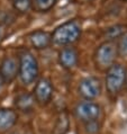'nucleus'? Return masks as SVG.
Listing matches in <instances>:
<instances>
[{
    "label": "nucleus",
    "instance_id": "18",
    "mask_svg": "<svg viewBox=\"0 0 127 134\" xmlns=\"http://www.w3.org/2000/svg\"><path fill=\"white\" fill-rule=\"evenodd\" d=\"M98 125H97V122H89L87 123V131L90 133H96L98 132Z\"/></svg>",
    "mask_w": 127,
    "mask_h": 134
},
{
    "label": "nucleus",
    "instance_id": "6",
    "mask_svg": "<svg viewBox=\"0 0 127 134\" xmlns=\"http://www.w3.org/2000/svg\"><path fill=\"white\" fill-rule=\"evenodd\" d=\"M79 92L82 97L88 100L95 99L101 92V82L98 78L95 77L84 78L79 85Z\"/></svg>",
    "mask_w": 127,
    "mask_h": 134
},
{
    "label": "nucleus",
    "instance_id": "14",
    "mask_svg": "<svg viewBox=\"0 0 127 134\" xmlns=\"http://www.w3.org/2000/svg\"><path fill=\"white\" fill-rule=\"evenodd\" d=\"M116 50H117V55L122 58H127V33H124L118 37Z\"/></svg>",
    "mask_w": 127,
    "mask_h": 134
},
{
    "label": "nucleus",
    "instance_id": "17",
    "mask_svg": "<svg viewBox=\"0 0 127 134\" xmlns=\"http://www.w3.org/2000/svg\"><path fill=\"white\" fill-rule=\"evenodd\" d=\"M123 26H120V25H116V26H113V27H110V28H108L107 29V32H106V35H107V37L109 38L110 41L111 40H114V38H116V37H118L120 36L122 34H124L123 33Z\"/></svg>",
    "mask_w": 127,
    "mask_h": 134
},
{
    "label": "nucleus",
    "instance_id": "11",
    "mask_svg": "<svg viewBox=\"0 0 127 134\" xmlns=\"http://www.w3.org/2000/svg\"><path fill=\"white\" fill-rule=\"evenodd\" d=\"M17 122V114L15 110L1 108L0 109V132H6L11 129Z\"/></svg>",
    "mask_w": 127,
    "mask_h": 134
},
{
    "label": "nucleus",
    "instance_id": "15",
    "mask_svg": "<svg viewBox=\"0 0 127 134\" xmlns=\"http://www.w3.org/2000/svg\"><path fill=\"white\" fill-rule=\"evenodd\" d=\"M13 6L16 12L25 14L32 7V0H13Z\"/></svg>",
    "mask_w": 127,
    "mask_h": 134
},
{
    "label": "nucleus",
    "instance_id": "12",
    "mask_svg": "<svg viewBox=\"0 0 127 134\" xmlns=\"http://www.w3.org/2000/svg\"><path fill=\"white\" fill-rule=\"evenodd\" d=\"M35 104V99L32 95L29 94H20L19 96H17L16 100H15V105L19 110L21 111H29L33 109V106Z\"/></svg>",
    "mask_w": 127,
    "mask_h": 134
},
{
    "label": "nucleus",
    "instance_id": "1",
    "mask_svg": "<svg viewBox=\"0 0 127 134\" xmlns=\"http://www.w3.org/2000/svg\"><path fill=\"white\" fill-rule=\"evenodd\" d=\"M81 35V24L78 20H69L62 24L52 34V42L56 45H70L79 40Z\"/></svg>",
    "mask_w": 127,
    "mask_h": 134
},
{
    "label": "nucleus",
    "instance_id": "7",
    "mask_svg": "<svg viewBox=\"0 0 127 134\" xmlns=\"http://www.w3.org/2000/svg\"><path fill=\"white\" fill-rule=\"evenodd\" d=\"M18 59L13 57H6L0 63V79L3 83H10L18 74Z\"/></svg>",
    "mask_w": 127,
    "mask_h": 134
},
{
    "label": "nucleus",
    "instance_id": "20",
    "mask_svg": "<svg viewBox=\"0 0 127 134\" xmlns=\"http://www.w3.org/2000/svg\"><path fill=\"white\" fill-rule=\"evenodd\" d=\"M1 36H2V32H1V28H0V38H1Z\"/></svg>",
    "mask_w": 127,
    "mask_h": 134
},
{
    "label": "nucleus",
    "instance_id": "21",
    "mask_svg": "<svg viewBox=\"0 0 127 134\" xmlns=\"http://www.w3.org/2000/svg\"><path fill=\"white\" fill-rule=\"evenodd\" d=\"M83 1H90V0H83Z\"/></svg>",
    "mask_w": 127,
    "mask_h": 134
},
{
    "label": "nucleus",
    "instance_id": "23",
    "mask_svg": "<svg viewBox=\"0 0 127 134\" xmlns=\"http://www.w3.org/2000/svg\"><path fill=\"white\" fill-rule=\"evenodd\" d=\"M14 134H16V133H14Z\"/></svg>",
    "mask_w": 127,
    "mask_h": 134
},
{
    "label": "nucleus",
    "instance_id": "16",
    "mask_svg": "<svg viewBox=\"0 0 127 134\" xmlns=\"http://www.w3.org/2000/svg\"><path fill=\"white\" fill-rule=\"evenodd\" d=\"M68 127H69L68 116H66V115H62L57 121L56 127L54 130V134H64L66 131H68Z\"/></svg>",
    "mask_w": 127,
    "mask_h": 134
},
{
    "label": "nucleus",
    "instance_id": "19",
    "mask_svg": "<svg viewBox=\"0 0 127 134\" xmlns=\"http://www.w3.org/2000/svg\"><path fill=\"white\" fill-rule=\"evenodd\" d=\"M2 85H3V82H2V80L0 79V90H1V88H2Z\"/></svg>",
    "mask_w": 127,
    "mask_h": 134
},
{
    "label": "nucleus",
    "instance_id": "13",
    "mask_svg": "<svg viewBox=\"0 0 127 134\" xmlns=\"http://www.w3.org/2000/svg\"><path fill=\"white\" fill-rule=\"evenodd\" d=\"M57 0H32L33 9L38 13H45L53 8Z\"/></svg>",
    "mask_w": 127,
    "mask_h": 134
},
{
    "label": "nucleus",
    "instance_id": "3",
    "mask_svg": "<svg viewBox=\"0 0 127 134\" xmlns=\"http://www.w3.org/2000/svg\"><path fill=\"white\" fill-rule=\"evenodd\" d=\"M126 81V69L119 63H114L107 69L106 86L110 94H118Z\"/></svg>",
    "mask_w": 127,
    "mask_h": 134
},
{
    "label": "nucleus",
    "instance_id": "10",
    "mask_svg": "<svg viewBox=\"0 0 127 134\" xmlns=\"http://www.w3.org/2000/svg\"><path fill=\"white\" fill-rule=\"evenodd\" d=\"M32 45L37 50L47 49L52 43V35L45 31H35L29 36Z\"/></svg>",
    "mask_w": 127,
    "mask_h": 134
},
{
    "label": "nucleus",
    "instance_id": "4",
    "mask_svg": "<svg viewBox=\"0 0 127 134\" xmlns=\"http://www.w3.org/2000/svg\"><path fill=\"white\" fill-rule=\"evenodd\" d=\"M117 57V50L113 41L105 42L97 49L95 53V62L100 69H108L114 64V61Z\"/></svg>",
    "mask_w": 127,
    "mask_h": 134
},
{
    "label": "nucleus",
    "instance_id": "8",
    "mask_svg": "<svg viewBox=\"0 0 127 134\" xmlns=\"http://www.w3.org/2000/svg\"><path fill=\"white\" fill-rule=\"evenodd\" d=\"M52 95H53V87H52L51 81L45 78L41 79L36 83L34 90V99H36V102L41 105H45L51 100Z\"/></svg>",
    "mask_w": 127,
    "mask_h": 134
},
{
    "label": "nucleus",
    "instance_id": "9",
    "mask_svg": "<svg viewBox=\"0 0 127 134\" xmlns=\"http://www.w3.org/2000/svg\"><path fill=\"white\" fill-rule=\"evenodd\" d=\"M79 53L74 47H64L59 54V62L63 68L72 69L78 64Z\"/></svg>",
    "mask_w": 127,
    "mask_h": 134
},
{
    "label": "nucleus",
    "instance_id": "22",
    "mask_svg": "<svg viewBox=\"0 0 127 134\" xmlns=\"http://www.w3.org/2000/svg\"><path fill=\"white\" fill-rule=\"evenodd\" d=\"M123 1H127V0H123Z\"/></svg>",
    "mask_w": 127,
    "mask_h": 134
},
{
    "label": "nucleus",
    "instance_id": "5",
    "mask_svg": "<svg viewBox=\"0 0 127 134\" xmlns=\"http://www.w3.org/2000/svg\"><path fill=\"white\" fill-rule=\"evenodd\" d=\"M74 113H76V116L82 122H95L100 115V107L96 103L88 100V102L78 104Z\"/></svg>",
    "mask_w": 127,
    "mask_h": 134
},
{
    "label": "nucleus",
    "instance_id": "2",
    "mask_svg": "<svg viewBox=\"0 0 127 134\" xmlns=\"http://www.w3.org/2000/svg\"><path fill=\"white\" fill-rule=\"evenodd\" d=\"M18 74H19L21 81L25 85H31L35 81L38 76V63L35 57L29 51L20 52L18 58Z\"/></svg>",
    "mask_w": 127,
    "mask_h": 134
}]
</instances>
